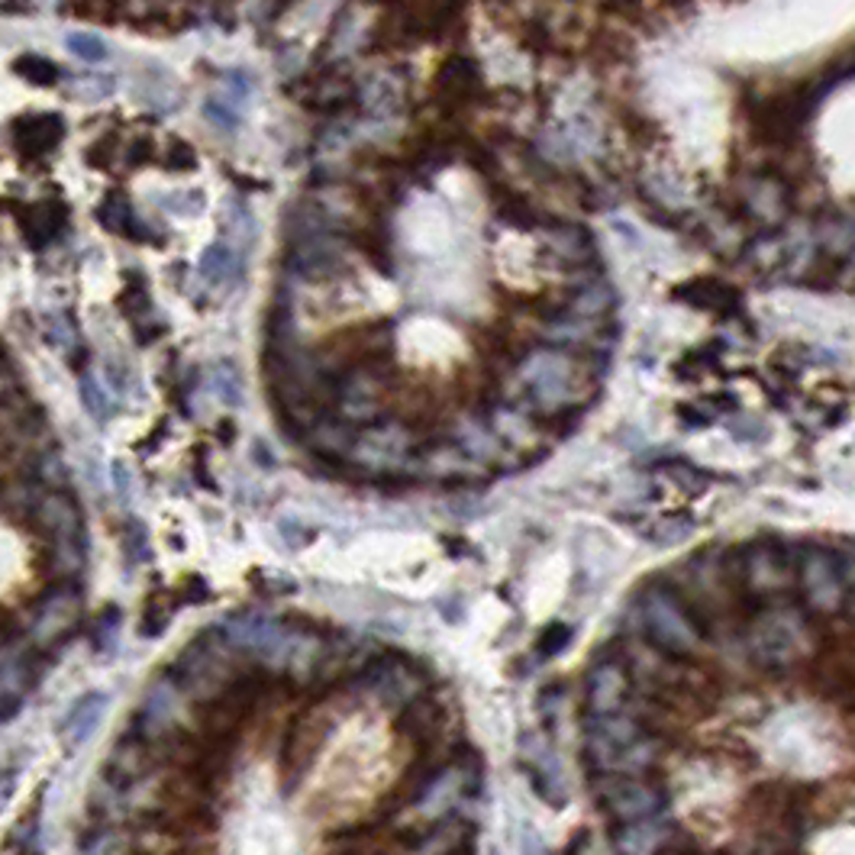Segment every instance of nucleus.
Masks as SVG:
<instances>
[{
	"instance_id": "obj_1",
	"label": "nucleus",
	"mask_w": 855,
	"mask_h": 855,
	"mask_svg": "<svg viewBox=\"0 0 855 855\" xmlns=\"http://www.w3.org/2000/svg\"><path fill=\"white\" fill-rule=\"evenodd\" d=\"M429 687L410 655L336 627L226 617L146 684L75 855H387L382 836L436 826L420 794L385 808L372 781L378 729Z\"/></svg>"
},
{
	"instance_id": "obj_2",
	"label": "nucleus",
	"mask_w": 855,
	"mask_h": 855,
	"mask_svg": "<svg viewBox=\"0 0 855 855\" xmlns=\"http://www.w3.org/2000/svg\"><path fill=\"white\" fill-rule=\"evenodd\" d=\"M816 649L813 623L804 607L791 600L762 603L742 630V652L762 672H791Z\"/></svg>"
},
{
	"instance_id": "obj_3",
	"label": "nucleus",
	"mask_w": 855,
	"mask_h": 855,
	"mask_svg": "<svg viewBox=\"0 0 855 855\" xmlns=\"http://www.w3.org/2000/svg\"><path fill=\"white\" fill-rule=\"evenodd\" d=\"M637 633H642L652 645L669 652L672 659H697L707 645V633L694 610L684 603V598L665 581L645 585L637 603Z\"/></svg>"
},
{
	"instance_id": "obj_4",
	"label": "nucleus",
	"mask_w": 855,
	"mask_h": 855,
	"mask_svg": "<svg viewBox=\"0 0 855 855\" xmlns=\"http://www.w3.org/2000/svg\"><path fill=\"white\" fill-rule=\"evenodd\" d=\"M736 578H739L742 591L759 607L774 603V600H788V595L794 591V581H798V556L771 539L752 543L739 553Z\"/></svg>"
},
{
	"instance_id": "obj_5",
	"label": "nucleus",
	"mask_w": 855,
	"mask_h": 855,
	"mask_svg": "<svg viewBox=\"0 0 855 855\" xmlns=\"http://www.w3.org/2000/svg\"><path fill=\"white\" fill-rule=\"evenodd\" d=\"M798 591L804 598V610L813 617H833L846 607V565L833 549L804 546L798 553Z\"/></svg>"
},
{
	"instance_id": "obj_6",
	"label": "nucleus",
	"mask_w": 855,
	"mask_h": 855,
	"mask_svg": "<svg viewBox=\"0 0 855 855\" xmlns=\"http://www.w3.org/2000/svg\"><path fill=\"white\" fill-rule=\"evenodd\" d=\"M595 801L607 820L630 823L665 808V791L649 774H598Z\"/></svg>"
},
{
	"instance_id": "obj_7",
	"label": "nucleus",
	"mask_w": 855,
	"mask_h": 855,
	"mask_svg": "<svg viewBox=\"0 0 855 855\" xmlns=\"http://www.w3.org/2000/svg\"><path fill=\"white\" fill-rule=\"evenodd\" d=\"M682 581L684 588H675L684 598V603L694 610V617L704 623H717L727 613V585L729 575L727 568L720 565V558L714 553H701L691 556L682 565Z\"/></svg>"
},
{
	"instance_id": "obj_8",
	"label": "nucleus",
	"mask_w": 855,
	"mask_h": 855,
	"mask_svg": "<svg viewBox=\"0 0 855 855\" xmlns=\"http://www.w3.org/2000/svg\"><path fill=\"white\" fill-rule=\"evenodd\" d=\"M432 94L446 114L469 110L471 104H481L488 97L481 65L471 58L469 52H452L442 58L436 78H432Z\"/></svg>"
},
{
	"instance_id": "obj_9",
	"label": "nucleus",
	"mask_w": 855,
	"mask_h": 855,
	"mask_svg": "<svg viewBox=\"0 0 855 855\" xmlns=\"http://www.w3.org/2000/svg\"><path fill=\"white\" fill-rule=\"evenodd\" d=\"M633 694V678L623 659H600L585 675V707L588 714H620Z\"/></svg>"
},
{
	"instance_id": "obj_10",
	"label": "nucleus",
	"mask_w": 855,
	"mask_h": 855,
	"mask_svg": "<svg viewBox=\"0 0 855 855\" xmlns=\"http://www.w3.org/2000/svg\"><path fill=\"white\" fill-rule=\"evenodd\" d=\"M678 830L672 823L669 811L649 813V816H640V820H630V823H617L613 830V853L617 855H665L669 846L675 843Z\"/></svg>"
},
{
	"instance_id": "obj_11",
	"label": "nucleus",
	"mask_w": 855,
	"mask_h": 855,
	"mask_svg": "<svg viewBox=\"0 0 855 855\" xmlns=\"http://www.w3.org/2000/svg\"><path fill=\"white\" fill-rule=\"evenodd\" d=\"M623 662L630 669V678H640L652 691H665L682 682V659H672L659 645L645 640L642 633H633L623 645Z\"/></svg>"
},
{
	"instance_id": "obj_12",
	"label": "nucleus",
	"mask_w": 855,
	"mask_h": 855,
	"mask_svg": "<svg viewBox=\"0 0 855 855\" xmlns=\"http://www.w3.org/2000/svg\"><path fill=\"white\" fill-rule=\"evenodd\" d=\"M65 139V120L62 114H26L20 120H13L10 127V142L20 152V159L36 162L52 156Z\"/></svg>"
},
{
	"instance_id": "obj_13",
	"label": "nucleus",
	"mask_w": 855,
	"mask_h": 855,
	"mask_svg": "<svg viewBox=\"0 0 855 855\" xmlns=\"http://www.w3.org/2000/svg\"><path fill=\"white\" fill-rule=\"evenodd\" d=\"M672 298L687 303L691 310H704V313H714V317H736L742 310L739 288H733L729 281L714 278V275H697V278H687L682 285H675Z\"/></svg>"
},
{
	"instance_id": "obj_14",
	"label": "nucleus",
	"mask_w": 855,
	"mask_h": 855,
	"mask_svg": "<svg viewBox=\"0 0 855 855\" xmlns=\"http://www.w3.org/2000/svg\"><path fill=\"white\" fill-rule=\"evenodd\" d=\"M20 233L30 243V249H45L68 229V204L62 201H36L17 214Z\"/></svg>"
},
{
	"instance_id": "obj_15",
	"label": "nucleus",
	"mask_w": 855,
	"mask_h": 855,
	"mask_svg": "<svg viewBox=\"0 0 855 855\" xmlns=\"http://www.w3.org/2000/svg\"><path fill=\"white\" fill-rule=\"evenodd\" d=\"M94 216H97V223H100L107 233H114V236H124L129 243H142V246L156 243L152 233H146V223L136 220L132 201H129L127 191H120V188H110V191L100 197ZM156 246H159V243H156Z\"/></svg>"
},
{
	"instance_id": "obj_16",
	"label": "nucleus",
	"mask_w": 855,
	"mask_h": 855,
	"mask_svg": "<svg viewBox=\"0 0 855 855\" xmlns=\"http://www.w3.org/2000/svg\"><path fill=\"white\" fill-rule=\"evenodd\" d=\"M13 72H17L23 82H30V85L36 87H55L62 82V68H58L52 58L40 55V52H23V55H17V58H13Z\"/></svg>"
},
{
	"instance_id": "obj_17",
	"label": "nucleus",
	"mask_w": 855,
	"mask_h": 855,
	"mask_svg": "<svg viewBox=\"0 0 855 855\" xmlns=\"http://www.w3.org/2000/svg\"><path fill=\"white\" fill-rule=\"evenodd\" d=\"M124 291H120V310L127 313L129 320H139V317H146V313H152V291H149V285H146V278L139 275V271H127L124 275Z\"/></svg>"
},
{
	"instance_id": "obj_18",
	"label": "nucleus",
	"mask_w": 855,
	"mask_h": 855,
	"mask_svg": "<svg viewBox=\"0 0 855 855\" xmlns=\"http://www.w3.org/2000/svg\"><path fill=\"white\" fill-rule=\"evenodd\" d=\"M233 268H236V256H233V249L226 243H214V246L204 249V256H201V275L204 278L223 281V278L233 275Z\"/></svg>"
},
{
	"instance_id": "obj_19",
	"label": "nucleus",
	"mask_w": 855,
	"mask_h": 855,
	"mask_svg": "<svg viewBox=\"0 0 855 855\" xmlns=\"http://www.w3.org/2000/svg\"><path fill=\"white\" fill-rule=\"evenodd\" d=\"M843 275H846V258L816 256L811 268H808V275H804V285H811V288H830V285L843 281Z\"/></svg>"
},
{
	"instance_id": "obj_20",
	"label": "nucleus",
	"mask_w": 855,
	"mask_h": 855,
	"mask_svg": "<svg viewBox=\"0 0 855 855\" xmlns=\"http://www.w3.org/2000/svg\"><path fill=\"white\" fill-rule=\"evenodd\" d=\"M124 156V142H120V132H107V136H100L97 142H90L87 146V156L85 162L90 169H110L117 159Z\"/></svg>"
},
{
	"instance_id": "obj_21",
	"label": "nucleus",
	"mask_w": 855,
	"mask_h": 855,
	"mask_svg": "<svg viewBox=\"0 0 855 855\" xmlns=\"http://www.w3.org/2000/svg\"><path fill=\"white\" fill-rule=\"evenodd\" d=\"M691 523L687 520H652V530H642L645 539L659 543V546H672V543H682L691 536Z\"/></svg>"
},
{
	"instance_id": "obj_22",
	"label": "nucleus",
	"mask_w": 855,
	"mask_h": 855,
	"mask_svg": "<svg viewBox=\"0 0 855 855\" xmlns=\"http://www.w3.org/2000/svg\"><path fill=\"white\" fill-rule=\"evenodd\" d=\"M65 43H68V49H72L78 58H85V62H104V58H110V45L104 43L100 36H94V33H72Z\"/></svg>"
},
{
	"instance_id": "obj_23",
	"label": "nucleus",
	"mask_w": 855,
	"mask_h": 855,
	"mask_svg": "<svg viewBox=\"0 0 855 855\" xmlns=\"http://www.w3.org/2000/svg\"><path fill=\"white\" fill-rule=\"evenodd\" d=\"M162 165L169 171H194L197 169V152L184 139H171L169 152L162 156Z\"/></svg>"
},
{
	"instance_id": "obj_24",
	"label": "nucleus",
	"mask_w": 855,
	"mask_h": 855,
	"mask_svg": "<svg viewBox=\"0 0 855 855\" xmlns=\"http://www.w3.org/2000/svg\"><path fill=\"white\" fill-rule=\"evenodd\" d=\"M124 159H127L129 169H142V165L156 162L159 156H156V142H152V136H136V139H129L127 149H124Z\"/></svg>"
},
{
	"instance_id": "obj_25",
	"label": "nucleus",
	"mask_w": 855,
	"mask_h": 855,
	"mask_svg": "<svg viewBox=\"0 0 855 855\" xmlns=\"http://www.w3.org/2000/svg\"><path fill=\"white\" fill-rule=\"evenodd\" d=\"M571 640V630L565 627V623H549L546 630H543V637L536 642V649L543 652V655H558L565 645Z\"/></svg>"
},
{
	"instance_id": "obj_26",
	"label": "nucleus",
	"mask_w": 855,
	"mask_h": 855,
	"mask_svg": "<svg viewBox=\"0 0 855 855\" xmlns=\"http://www.w3.org/2000/svg\"><path fill=\"white\" fill-rule=\"evenodd\" d=\"M82 397H85V404L90 407V414H94L97 420H107V417H110V400L104 397V391H100L97 382L82 378Z\"/></svg>"
},
{
	"instance_id": "obj_27",
	"label": "nucleus",
	"mask_w": 855,
	"mask_h": 855,
	"mask_svg": "<svg viewBox=\"0 0 855 855\" xmlns=\"http://www.w3.org/2000/svg\"><path fill=\"white\" fill-rule=\"evenodd\" d=\"M623 129L642 142V146H655V124L649 120V117H642V114H630V117H623Z\"/></svg>"
},
{
	"instance_id": "obj_28",
	"label": "nucleus",
	"mask_w": 855,
	"mask_h": 855,
	"mask_svg": "<svg viewBox=\"0 0 855 855\" xmlns=\"http://www.w3.org/2000/svg\"><path fill=\"white\" fill-rule=\"evenodd\" d=\"M642 3L645 0H598V7L610 17H620V20H637L642 13Z\"/></svg>"
},
{
	"instance_id": "obj_29",
	"label": "nucleus",
	"mask_w": 855,
	"mask_h": 855,
	"mask_svg": "<svg viewBox=\"0 0 855 855\" xmlns=\"http://www.w3.org/2000/svg\"><path fill=\"white\" fill-rule=\"evenodd\" d=\"M662 13H669V17H678V20H684V17H691L694 10H697V0H652Z\"/></svg>"
},
{
	"instance_id": "obj_30",
	"label": "nucleus",
	"mask_w": 855,
	"mask_h": 855,
	"mask_svg": "<svg viewBox=\"0 0 855 855\" xmlns=\"http://www.w3.org/2000/svg\"><path fill=\"white\" fill-rule=\"evenodd\" d=\"M204 110H207V117H211V120H216V124H220V127H223V129H229V124H233V127L239 124V117H236L233 110H223V107H220L216 100H211V104H207Z\"/></svg>"
},
{
	"instance_id": "obj_31",
	"label": "nucleus",
	"mask_w": 855,
	"mask_h": 855,
	"mask_svg": "<svg viewBox=\"0 0 855 855\" xmlns=\"http://www.w3.org/2000/svg\"><path fill=\"white\" fill-rule=\"evenodd\" d=\"M843 610L849 613V620H853V623H855V585H853V591L846 595V607H843Z\"/></svg>"
},
{
	"instance_id": "obj_32",
	"label": "nucleus",
	"mask_w": 855,
	"mask_h": 855,
	"mask_svg": "<svg viewBox=\"0 0 855 855\" xmlns=\"http://www.w3.org/2000/svg\"><path fill=\"white\" fill-rule=\"evenodd\" d=\"M291 3H298V0H275V10H281V13H285V10H288Z\"/></svg>"
},
{
	"instance_id": "obj_33",
	"label": "nucleus",
	"mask_w": 855,
	"mask_h": 855,
	"mask_svg": "<svg viewBox=\"0 0 855 855\" xmlns=\"http://www.w3.org/2000/svg\"><path fill=\"white\" fill-rule=\"evenodd\" d=\"M368 3H397V0H368Z\"/></svg>"
},
{
	"instance_id": "obj_34",
	"label": "nucleus",
	"mask_w": 855,
	"mask_h": 855,
	"mask_svg": "<svg viewBox=\"0 0 855 855\" xmlns=\"http://www.w3.org/2000/svg\"><path fill=\"white\" fill-rule=\"evenodd\" d=\"M556 3H575V0H556Z\"/></svg>"
}]
</instances>
